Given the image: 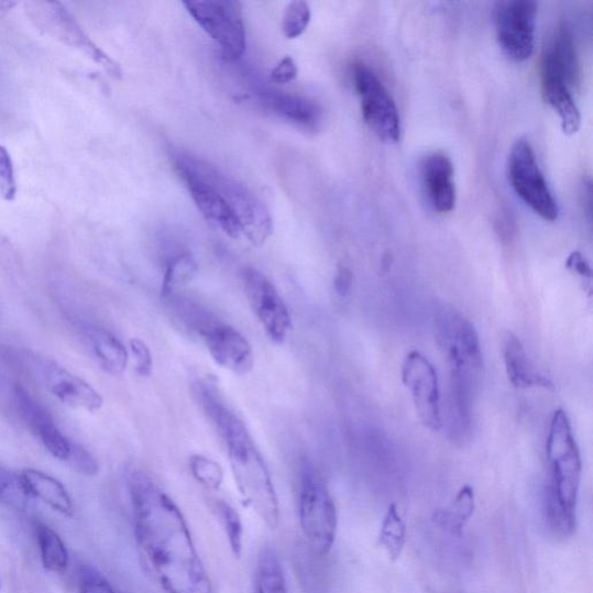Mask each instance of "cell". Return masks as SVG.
I'll list each match as a JSON object with an SVG mask.
<instances>
[{"mask_svg": "<svg viewBox=\"0 0 593 593\" xmlns=\"http://www.w3.org/2000/svg\"><path fill=\"white\" fill-rule=\"evenodd\" d=\"M128 491L139 549L160 586L166 593H212L208 571L177 503L142 470L130 473Z\"/></svg>", "mask_w": 593, "mask_h": 593, "instance_id": "6da1fadb", "label": "cell"}, {"mask_svg": "<svg viewBox=\"0 0 593 593\" xmlns=\"http://www.w3.org/2000/svg\"><path fill=\"white\" fill-rule=\"evenodd\" d=\"M197 398L227 446L237 488L271 530L279 525V502L271 472L243 420L211 383L197 385Z\"/></svg>", "mask_w": 593, "mask_h": 593, "instance_id": "7a4b0ae2", "label": "cell"}, {"mask_svg": "<svg viewBox=\"0 0 593 593\" xmlns=\"http://www.w3.org/2000/svg\"><path fill=\"white\" fill-rule=\"evenodd\" d=\"M546 454L548 461L543 510L546 525L558 538H568L576 530L582 459L573 428L562 409L553 414L547 436Z\"/></svg>", "mask_w": 593, "mask_h": 593, "instance_id": "3957f363", "label": "cell"}, {"mask_svg": "<svg viewBox=\"0 0 593 593\" xmlns=\"http://www.w3.org/2000/svg\"><path fill=\"white\" fill-rule=\"evenodd\" d=\"M173 160L175 168L191 172L226 197L239 218L243 234L253 245L266 243L273 233V219L265 204L248 186L190 153L177 152Z\"/></svg>", "mask_w": 593, "mask_h": 593, "instance_id": "277c9868", "label": "cell"}, {"mask_svg": "<svg viewBox=\"0 0 593 593\" xmlns=\"http://www.w3.org/2000/svg\"><path fill=\"white\" fill-rule=\"evenodd\" d=\"M298 515L300 529L311 552L318 558L331 553L339 525L337 505L325 481L309 468L300 476Z\"/></svg>", "mask_w": 593, "mask_h": 593, "instance_id": "5b68a950", "label": "cell"}, {"mask_svg": "<svg viewBox=\"0 0 593 593\" xmlns=\"http://www.w3.org/2000/svg\"><path fill=\"white\" fill-rule=\"evenodd\" d=\"M197 24L217 43L226 59L235 61L246 51L243 8L233 0L184 2Z\"/></svg>", "mask_w": 593, "mask_h": 593, "instance_id": "8992f818", "label": "cell"}, {"mask_svg": "<svg viewBox=\"0 0 593 593\" xmlns=\"http://www.w3.org/2000/svg\"><path fill=\"white\" fill-rule=\"evenodd\" d=\"M351 73L365 123L383 143L397 144L402 139V121L397 103L377 74L365 63H354Z\"/></svg>", "mask_w": 593, "mask_h": 593, "instance_id": "52a82bcc", "label": "cell"}, {"mask_svg": "<svg viewBox=\"0 0 593 593\" xmlns=\"http://www.w3.org/2000/svg\"><path fill=\"white\" fill-rule=\"evenodd\" d=\"M509 178L527 207L545 221H556L559 215L558 204L539 167L534 147L525 140H518L512 149Z\"/></svg>", "mask_w": 593, "mask_h": 593, "instance_id": "ba28073f", "label": "cell"}, {"mask_svg": "<svg viewBox=\"0 0 593 593\" xmlns=\"http://www.w3.org/2000/svg\"><path fill=\"white\" fill-rule=\"evenodd\" d=\"M538 4L534 0H507L495 8L496 35L505 56L520 63L535 51Z\"/></svg>", "mask_w": 593, "mask_h": 593, "instance_id": "9c48e42d", "label": "cell"}, {"mask_svg": "<svg viewBox=\"0 0 593 593\" xmlns=\"http://www.w3.org/2000/svg\"><path fill=\"white\" fill-rule=\"evenodd\" d=\"M246 297L254 315L267 336L276 343L287 340L293 329V318L288 306L278 294L275 285L263 273L253 267L243 271Z\"/></svg>", "mask_w": 593, "mask_h": 593, "instance_id": "30bf717a", "label": "cell"}, {"mask_svg": "<svg viewBox=\"0 0 593 593\" xmlns=\"http://www.w3.org/2000/svg\"><path fill=\"white\" fill-rule=\"evenodd\" d=\"M403 381L421 422L432 431L441 430L443 416L437 370L420 351H410L406 356Z\"/></svg>", "mask_w": 593, "mask_h": 593, "instance_id": "8fae6325", "label": "cell"}, {"mask_svg": "<svg viewBox=\"0 0 593 593\" xmlns=\"http://www.w3.org/2000/svg\"><path fill=\"white\" fill-rule=\"evenodd\" d=\"M195 329L218 365L240 376L248 375L253 369L252 345L235 328L221 321L201 318L196 320Z\"/></svg>", "mask_w": 593, "mask_h": 593, "instance_id": "7c38bea8", "label": "cell"}, {"mask_svg": "<svg viewBox=\"0 0 593 593\" xmlns=\"http://www.w3.org/2000/svg\"><path fill=\"white\" fill-rule=\"evenodd\" d=\"M436 340L449 366L482 367L479 334L470 320L454 310H446L436 320Z\"/></svg>", "mask_w": 593, "mask_h": 593, "instance_id": "4fadbf2b", "label": "cell"}, {"mask_svg": "<svg viewBox=\"0 0 593 593\" xmlns=\"http://www.w3.org/2000/svg\"><path fill=\"white\" fill-rule=\"evenodd\" d=\"M37 20L47 31L58 39L68 43L69 46L81 51L105 68L109 74L120 78L122 69L120 65L101 51L96 43L87 36L84 30L78 25L72 13L59 3H47L37 6Z\"/></svg>", "mask_w": 593, "mask_h": 593, "instance_id": "5bb4252c", "label": "cell"}, {"mask_svg": "<svg viewBox=\"0 0 593 593\" xmlns=\"http://www.w3.org/2000/svg\"><path fill=\"white\" fill-rule=\"evenodd\" d=\"M14 403L32 432L43 447L56 459L67 461L72 443L58 429L51 413L36 402L30 392L21 386L14 388Z\"/></svg>", "mask_w": 593, "mask_h": 593, "instance_id": "9a60e30c", "label": "cell"}, {"mask_svg": "<svg viewBox=\"0 0 593 593\" xmlns=\"http://www.w3.org/2000/svg\"><path fill=\"white\" fill-rule=\"evenodd\" d=\"M177 171L186 183L197 209L208 222L233 239L243 234L237 213L221 193L191 172L182 168Z\"/></svg>", "mask_w": 593, "mask_h": 593, "instance_id": "2e32d148", "label": "cell"}, {"mask_svg": "<svg viewBox=\"0 0 593 593\" xmlns=\"http://www.w3.org/2000/svg\"><path fill=\"white\" fill-rule=\"evenodd\" d=\"M45 380L51 393L65 406L90 413L103 406V398L91 384L56 363L46 366Z\"/></svg>", "mask_w": 593, "mask_h": 593, "instance_id": "e0dca14e", "label": "cell"}, {"mask_svg": "<svg viewBox=\"0 0 593 593\" xmlns=\"http://www.w3.org/2000/svg\"><path fill=\"white\" fill-rule=\"evenodd\" d=\"M421 177L432 209L438 213L451 212L457 200L454 168L446 153H430L422 163Z\"/></svg>", "mask_w": 593, "mask_h": 593, "instance_id": "ac0fdd59", "label": "cell"}, {"mask_svg": "<svg viewBox=\"0 0 593 593\" xmlns=\"http://www.w3.org/2000/svg\"><path fill=\"white\" fill-rule=\"evenodd\" d=\"M541 67L557 74L571 89L581 81V68L573 33L561 24L542 55Z\"/></svg>", "mask_w": 593, "mask_h": 593, "instance_id": "d6986e66", "label": "cell"}, {"mask_svg": "<svg viewBox=\"0 0 593 593\" xmlns=\"http://www.w3.org/2000/svg\"><path fill=\"white\" fill-rule=\"evenodd\" d=\"M542 96L558 113L563 133L573 136L581 128L580 109L570 87L553 72L541 67Z\"/></svg>", "mask_w": 593, "mask_h": 593, "instance_id": "ffe728a7", "label": "cell"}, {"mask_svg": "<svg viewBox=\"0 0 593 593\" xmlns=\"http://www.w3.org/2000/svg\"><path fill=\"white\" fill-rule=\"evenodd\" d=\"M503 356L505 370L513 386L517 388L553 386L551 380L537 371L521 341L513 333L508 334L504 341Z\"/></svg>", "mask_w": 593, "mask_h": 593, "instance_id": "44dd1931", "label": "cell"}, {"mask_svg": "<svg viewBox=\"0 0 593 593\" xmlns=\"http://www.w3.org/2000/svg\"><path fill=\"white\" fill-rule=\"evenodd\" d=\"M86 338L100 367L108 375L122 376L129 362V351L122 341L97 326L87 328Z\"/></svg>", "mask_w": 593, "mask_h": 593, "instance_id": "7402d4cb", "label": "cell"}, {"mask_svg": "<svg viewBox=\"0 0 593 593\" xmlns=\"http://www.w3.org/2000/svg\"><path fill=\"white\" fill-rule=\"evenodd\" d=\"M265 101L277 116L303 128L316 130L322 122V108L311 99L283 92H271L265 96Z\"/></svg>", "mask_w": 593, "mask_h": 593, "instance_id": "603a6c76", "label": "cell"}, {"mask_svg": "<svg viewBox=\"0 0 593 593\" xmlns=\"http://www.w3.org/2000/svg\"><path fill=\"white\" fill-rule=\"evenodd\" d=\"M32 498H36L63 516L74 515V502L67 488L56 477L29 469L20 473Z\"/></svg>", "mask_w": 593, "mask_h": 593, "instance_id": "cb8c5ba5", "label": "cell"}, {"mask_svg": "<svg viewBox=\"0 0 593 593\" xmlns=\"http://www.w3.org/2000/svg\"><path fill=\"white\" fill-rule=\"evenodd\" d=\"M35 531L43 567L51 571V573L63 574L70 562L67 545L45 523H36Z\"/></svg>", "mask_w": 593, "mask_h": 593, "instance_id": "d4e9b609", "label": "cell"}, {"mask_svg": "<svg viewBox=\"0 0 593 593\" xmlns=\"http://www.w3.org/2000/svg\"><path fill=\"white\" fill-rule=\"evenodd\" d=\"M475 510V495L471 486H464L448 508L438 510L433 521L452 536H460Z\"/></svg>", "mask_w": 593, "mask_h": 593, "instance_id": "484cf974", "label": "cell"}, {"mask_svg": "<svg viewBox=\"0 0 593 593\" xmlns=\"http://www.w3.org/2000/svg\"><path fill=\"white\" fill-rule=\"evenodd\" d=\"M253 593H288L287 578H285L281 559L273 548H263L259 556Z\"/></svg>", "mask_w": 593, "mask_h": 593, "instance_id": "4316f807", "label": "cell"}, {"mask_svg": "<svg viewBox=\"0 0 593 593\" xmlns=\"http://www.w3.org/2000/svg\"><path fill=\"white\" fill-rule=\"evenodd\" d=\"M380 545L392 561H397L403 556L406 546V525L397 505L392 504L387 509L381 527Z\"/></svg>", "mask_w": 593, "mask_h": 593, "instance_id": "83f0119b", "label": "cell"}, {"mask_svg": "<svg viewBox=\"0 0 593 593\" xmlns=\"http://www.w3.org/2000/svg\"><path fill=\"white\" fill-rule=\"evenodd\" d=\"M197 271H199V266L189 253L171 259L163 277L162 296L171 297L175 292H178L195 277Z\"/></svg>", "mask_w": 593, "mask_h": 593, "instance_id": "f1b7e54d", "label": "cell"}, {"mask_svg": "<svg viewBox=\"0 0 593 593\" xmlns=\"http://www.w3.org/2000/svg\"><path fill=\"white\" fill-rule=\"evenodd\" d=\"M213 509L223 527L232 554L240 558L244 549V526L239 513L233 505L223 499H217Z\"/></svg>", "mask_w": 593, "mask_h": 593, "instance_id": "f546056e", "label": "cell"}, {"mask_svg": "<svg viewBox=\"0 0 593 593\" xmlns=\"http://www.w3.org/2000/svg\"><path fill=\"white\" fill-rule=\"evenodd\" d=\"M31 494L21 475L6 474L0 476V502L15 512H25L29 507Z\"/></svg>", "mask_w": 593, "mask_h": 593, "instance_id": "4dcf8cb0", "label": "cell"}, {"mask_svg": "<svg viewBox=\"0 0 593 593\" xmlns=\"http://www.w3.org/2000/svg\"><path fill=\"white\" fill-rule=\"evenodd\" d=\"M189 468L194 479L208 491L216 492L223 485L224 471L215 460L195 454L189 460Z\"/></svg>", "mask_w": 593, "mask_h": 593, "instance_id": "1f68e13d", "label": "cell"}, {"mask_svg": "<svg viewBox=\"0 0 593 593\" xmlns=\"http://www.w3.org/2000/svg\"><path fill=\"white\" fill-rule=\"evenodd\" d=\"M312 12L304 0H295L285 9L282 20V31L288 39H296L304 34L310 25Z\"/></svg>", "mask_w": 593, "mask_h": 593, "instance_id": "d6a6232c", "label": "cell"}, {"mask_svg": "<svg viewBox=\"0 0 593 593\" xmlns=\"http://www.w3.org/2000/svg\"><path fill=\"white\" fill-rule=\"evenodd\" d=\"M18 186L13 162L9 151L0 146V197L11 201L17 195Z\"/></svg>", "mask_w": 593, "mask_h": 593, "instance_id": "836d02e7", "label": "cell"}, {"mask_svg": "<svg viewBox=\"0 0 593 593\" xmlns=\"http://www.w3.org/2000/svg\"><path fill=\"white\" fill-rule=\"evenodd\" d=\"M67 463L79 474L96 476L99 473V463L95 455L83 446L73 442Z\"/></svg>", "mask_w": 593, "mask_h": 593, "instance_id": "e575fe53", "label": "cell"}, {"mask_svg": "<svg viewBox=\"0 0 593 593\" xmlns=\"http://www.w3.org/2000/svg\"><path fill=\"white\" fill-rule=\"evenodd\" d=\"M79 590L80 593H117L113 585L97 569L91 567L81 569Z\"/></svg>", "mask_w": 593, "mask_h": 593, "instance_id": "d590c367", "label": "cell"}, {"mask_svg": "<svg viewBox=\"0 0 593 593\" xmlns=\"http://www.w3.org/2000/svg\"><path fill=\"white\" fill-rule=\"evenodd\" d=\"M130 355L134 360L139 376L149 377L152 372L153 359L147 344L141 339L134 338L129 342Z\"/></svg>", "mask_w": 593, "mask_h": 593, "instance_id": "8d00e7d4", "label": "cell"}, {"mask_svg": "<svg viewBox=\"0 0 593 593\" xmlns=\"http://www.w3.org/2000/svg\"><path fill=\"white\" fill-rule=\"evenodd\" d=\"M298 76V68L295 59L290 56H285L271 73V80L276 84H288L294 81Z\"/></svg>", "mask_w": 593, "mask_h": 593, "instance_id": "74e56055", "label": "cell"}, {"mask_svg": "<svg viewBox=\"0 0 593 593\" xmlns=\"http://www.w3.org/2000/svg\"><path fill=\"white\" fill-rule=\"evenodd\" d=\"M567 268L584 279H591L592 272L587 261L579 252L571 253L567 260Z\"/></svg>", "mask_w": 593, "mask_h": 593, "instance_id": "f35d334b", "label": "cell"}, {"mask_svg": "<svg viewBox=\"0 0 593 593\" xmlns=\"http://www.w3.org/2000/svg\"><path fill=\"white\" fill-rule=\"evenodd\" d=\"M351 285H353V273L348 267L340 266L334 278L336 292L344 297L350 293Z\"/></svg>", "mask_w": 593, "mask_h": 593, "instance_id": "ab89813d", "label": "cell"}, {"mask_svg": "<svg viewBox=\"0 0 593 593\" xmlns=\"http://www.w3.org/2000/svg\"><path fill=\"white\" fill-rule=\"evenodd\" d=\"M0 590H2V581H0Z\"/></svg>", "mask_w": 593, "mask_h": 593, "instance_id": "60d3db41", "label": "cell"}]
</instances>
